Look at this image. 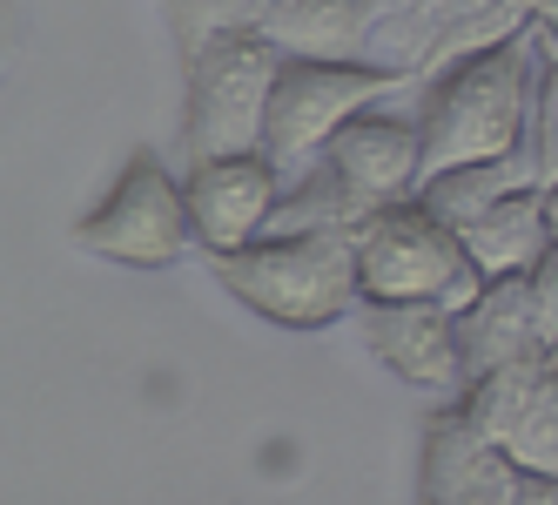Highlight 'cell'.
<instances>
[{
  "label": "cell",
  "mask_w": 558,
  "mask_h": 505,
  "mask_svg": "<svg viewBox=\"0 0 558 505\" xmlns=\"http://www.w3.org/2000/svg\"><path fill=\"white\" fill-rule=\"evenodd\" d=\"M545 82V41L538 27L471 55L445 74H430L417 129H424V176L464 169V163H525L532 135V101Z\"/></svg>",
  "instance_id": "obj_1"
},
{
  "label": "cell",
  "mask_w": 558,
  "mask_h": 505,
  "mask_svg": "<svg viewBox=\"0 0 558 505\" xmlns=\"http://www.w3.org/2000/svg\"><path fill=\"white\" fill-rule=\"evenodd\" d=\"M216 284L276 330H330L364 303L350 229H269L263 243L209 256Z\"/></svg>",
  "instance_id": "obj_2"
},
{
  "label": "cell",
  "mask_w": 558,
  "mask_h": 505,
  "mask_svg": "<svg viewBox=\"0 0 558 505\" xmlns=\"http://www.w3.org/2000/svg\"><path fill=\"white\" fill-rule=\"evenodd\" d=\"M276 74H283V48L256 21L216 34L209 48H195L182 61V155L189 163L263 148Z\"/></svg>",
  "instance_id": "obj_3"
},
{
  "label": "cell",
  "mask_w": 558,
  "mask_h": 505,
  "mask_svg": "<svg viewBox=\"0 0 558 505\" xmlns=\"http://www.w3.org/2000/svg\"><path fill=\"white\" fill-rule=\"evenodd\" d=\"M356 269H364V303H445L464 310L485 277L464 256V237L437 216L424 196L384 203L356 223Z\"/></svg>",
  "instance_id": "obj_4"
},
{
  "label": "cell",
  "mask_w": 558,
  "mask_h": 505,
  "mask_svg": "<svg viewBox=\"0 0 558 505\" xmlns=\"http://www.w3.org/2000/svg\"><path fill=\"white\" fill-rule=\"evenodd\" d=\"M74 243L101 263L122 269H169L195 250V223H189V189L162 155H129V169L108 182V196L74 223Z\"/></svg>",
  "instance_id": "obj_5"
},
{
  "label": "cell",
  "mask_w": 558,
  "mask_h": 505,
  "mask_svg": "<svg viewBox=\"0 0 558 505\" xmlns=\"http://www.w3.org/2000/svg\"><path fill=\"white\" fill-rule=\"evenodd\" d=\"M390 88H404V82L377 61H283L276 95H269V122H263V155L283 176L310 169L337 142V129H350Z\"/></svg>",
  "instance_id": "obj_6"
},
{
  "label": "cell",
  "mask_w": 558,
  "mask_h": 505,
  "mask_svg": "<svg viewBox=\"0 0 558 505\" xmlns=\"http://www.w3.org/2000/svg\"><path fill=\"white\" fill-rule=\"evenodd\" d=\"M283 169L269 155H216V163H189L182 189H189V223H195V250L203 256H229L269 237L276 203H283Z\"/></svg>",
  "instance_id": "obj_7"
},
{
  "label": "cell",
  "mask_w": 558,
  "mask_h": 505,
  "mask_svg": "<svg viewBox=\"0 0 558 505\" xmlns=\"http://www.w3.org/2000/svg\"><path fill=\"white\" fill-rule=\"evenodd\" d=\"M356 209H384V203H404L424 189V129L417 115H397V108H364L350 129H337V142L316 155Z\"/></svg>",
  "instance_id": "obj_8"
},
{
  "label": "cell",
  "mask_w": 558,
  "mask_h": 505,
  "mask_svg": "<svg viewBox=\"0 0 558 505\" xmlns=\"http://www.w3.org/2000/svg\"><path fill=\"white\" fill-rule=\"evenodd\" d=\"M364 337L384 371H397L411 392L458 405L464 398V344H458V310L445 303H364Z\"/></svg>",
  "instance_id": "obj_9"
},
{
  "label": "cell",
  "mask_w": 558,
  "mask_h": 505,
  "mask_svg": "<svg viewBox=\"0 0 558 505\" xmlns=\"http://www.w3.org/2000/svg\"><path fill=\"white\" fill-rule=\"evenodd\" d=\"M518 485H525V472L485 432H471L458 405H445L424 424L417 505H518Z\"/></svg>",
  "instance_id": "obj_10"
},
{
  "label": "cell",
  "mask_w": 558,
  "mask_h": 505,
  "mask_svg": "<svg viewBox=\"0 0 558 505\" xmlns=\"http://www.w3.org/2000/svg\"><path fill=\"white\" fill-rule=\"evenodd\" d=\"M384 0H263L256 27L283 61H371Z\"/></svg>",
  "instance_id": "obj_11"
},
{
  "label": "cell",
  "mask_w": 558,
  "mask_h": 505,
  "mask_svg": "<svg viewBox=\"0 0 558 505\" xmlns=\"http://www.w3.org/2000/svg\"><path fill=\"white\" fill-rule=\"evenodd\" d=\"M458 344H464V371L471 377L551 358V344L538 330V310H532V284L525 277H485V290L458 310Z\"/></svg>",
  "instance_id": "obj_12"
},
{
  "label": "cell",
  "mask_w": 558,
  "mask_h": 505,
  "mask_svg": "<svg viewBox=\"0 0 558 505\" xmlns=\"http://www.w3.org/2000/svg\"><path fill=\"white\" fill-rule=\"evenodd\" d=\"M485 8V0H384L371 61L390 68L397 82H424L445 68V48L458 41V27Z\"/></svg>",
  "instance_id": "obj_13"
},
{
  "label": "cell",
  "mask_w": 558,
  "mask_h": 505,
  "mask_svg": "<svg viewBox=\"0 0 558 505\" xmlns=\"http://www.w3.org/2000/svg\"><path fill=\"white\" fill-rule=\"evenodd\" d=\"M464 237V256L477 263V277H532V263L558 243L551 229V209H545V189H511V196H498L485 216H477L471 229H458Z\"/></svg>",
  "instance_id": "obj_14"
},
{
  "label": "cell",
  "mask_w": 558,
  "mask_h": 505,
  "mask_svg": "<svg viewBox=\"0 0 558 505\" xmlns=\"http://www.w3.org/2000/svg\"><path fill=\"white\" fill-rule=\"evenodd\" d=\"M498 452L518 465L525 479H558V358H545L525 384L518 411L505 418Z\"/></svg>",
  "instance_id": "obj_15"
},
{
  "label": "cell",
  "mask_w": 558,
  "mask_h": 505,
  "mask_svg": "<svg viewBox=\"0 0 558 505\" xmlns=\"http://www.w3.org/2000/svg\"><path fill=\"white\" fill-rule=\"evenodd\" d=\"M525 182H532V169L511 155V163H464V169H437V176H424L417 196H424L437 216H445L451 229H471V223L485 216L498 196H511V189H525ZM532 189H538V182H532Z\"/></svg>",
  "instance_id": "obj_16"
},
{
  "label": "cell",
  "mask_w": 558,
  "mask_h": 505,
  "mask_svg": "<svg viewBox=\"0 0 558 505\" xmlns=\"http://www.w3.org/2000/svg\"><path fill=\"white\" fill-rule=\"evenodd\" d=\"M155 8H162V21H169V34H175V48H182V61H189L195 48H209L216 34L256 21V0H155Z\"/></svg>",
  "instance_id": "obj_17"
},
{
  "label": "cell",
  "mask_w": 558,
  "mask_h": 505,
  "mask_svg": "<svg viewBox=\"0 0 558 505\" xmlns=\"http://www.w3.org/2000/svg\"><path fill=\"white\" fill-rule=\"evenodd\" d=\"M545 41V34H538ZM525 169L538 189L558 182V55L545 48V82H538V101H532V135H525Z\"/></svg>",
  "instance_id": "obj_18"
},
{
  "label": "cell",
  "mask_w": 558,
  "mask_h": 505,
  "mask_svg": "<svg viewBox=\"0 0 558 505\" xmlns=\"http://www.w3.org/2000/svg\"><path fill=\"white\" fill-rule=\"evenodd\" d=\"M532 310H538V330H545V344H558V243L532 263Z\"/></svg>",
  "instance_id": "obj_19"
},
{
  "label": "cell",
  "mask_w": 558,
  "mask_h": 505,
  "mask_svg": "<svg viewBox=\"0 0 558 505\" xmlns=\"http://www.w3.org/2000/svg\"><path fill=\"white\" fill-rule=\"evenodd\" d=\"M532 27L545 34V48L558 55V0H532Z\"/></svg>",
  "instance_id": "obj_20"
},
{
  "label": "cell",
  "mask_w": 558,
  "mask_h": 505,
  "mask_svg": "<svg viewBox=\"0 0 558 505\" xmlns=\"http://www.w3.org/2000/svg\"><path fill=\"white\" fill-rule=\"evenodd\" d=\"M518 505H558V479H525L518 485Z\"/></svg>",
  "instance_id": "obj_21"
},
{
  "label": "cell",
  "mask_w": 558,
  "mask_h": 505,
  "mask_svg": "<svg viewBox=\"0 0 558 505\" xmlns=\"http://www.w3.org/2000/svg\"><path fill=\"white\" fill-rule=\"evenodd\" d=\"M545 209H551V229H558V182L545 189Z\"/></svg>",
  "instance_id": "obj_22"
},
{
  "label": "cell",
  "mask_w": 558,
  "mask_h": 505,
  "mask_svg": "<svg viewBox=\"0 0 558 505\" xmlns=\"http://www.w3.org/2000/svg\"><path fill=\"white\" fill-rule=\"evenodd\" d=\"M551 358H558V344H551Z\"/></svg>",
  "instance_id": "obj_23"
},
{
  "label": "cell",
  "mask_w": 558,
  "mask_h": 505,
  "mask_svg": "<svg viewBox=\"0 0 558 505\" xmlns=\"http://www.w3.org/2000/svg\"><path fill=\"white\" fill-rule=\"evenodd\" d=\"M256 8H263V0H256Z\"/></svg>",
  "instance_id": "obj_24"
}]
</instances>
